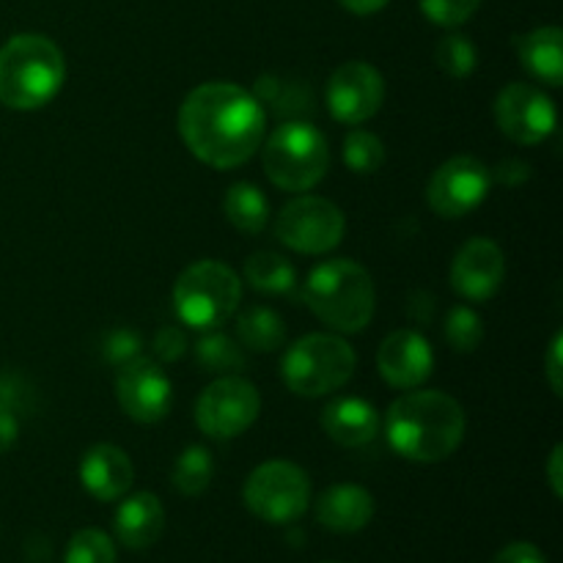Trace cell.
Returning <instances> with one entry per match:
<instances>
[{
    "mask_svg": "<svg viewBox=\"0 0 563 563\" xmlns=\"http://www.w3.org/2000/svg\"><path fill=\"white\" fill-rule=\"evenodd\" d=\"M379 377L399 390H412L429 379L434 368V352L418 330H396L377 352Z\"/></svg>",
    "mask_w": 563,
    "mask_h": 563,
    "instance_id": "cell-16",
    "label": "cell"
},
{
    "mask_svg": "<svg viewBox=\"0 0 563 563\" xmlns=\"http://www.w3.org/2000/svg\"><path fill=\"white\" fill-rule=\"evenodd\" d=\"M64 563H115V544L99 528H82L66 544Z\"/></svg>",
    "mask_w": 563,
    "mask_h": 563,
    "instance_id": "cell-29",
    "label": "cell"
},
{
    "mask_svg": "<svg viewBox=\"0 0 563 563\" xmlns=\"http://www.w3.org/2000/svg\"><path fill=\"white\" fill-rule=\"evenodd\" d=\"M66 77L58 44L38 33H20L0 47V104L38 110L60 91Z\"/></svg>",
    "mask_w": 563,
    "mask_h": 563,
    "instance_id": "cell-3",
    "label": "cell"
},
{
    "mask_svg": "<svg viewBox=\"0 0 563 563\" xmlns=\"http://www.w3.org/2000/svg\"><path fill=\"white\" fill-rule=\"evenodd\" d=\"M493 187V170L476 157H451L427 185V203L445 220L465 218L484 203Z\"/></svg>",
    "mask_w": 563,
    "mask_h": 563,
    "instance_id": "cell-11",
    "label": "cell"
},
{
    "mask_svg": "<svg viewBox=\"0 0 563 563\" xmlns=\"http://www.w3.org/2000/svg\"><path fill=\"white\" fill-rule=\"evenodd\" d=\"M245 278L253 289L264 291V295H289L297 286L295 264L289 258L278 256V253H253L245 262Z\"/></svg>",
    "mask_w": 563,
    "mask_h": 563,
    "instance_id": "cell-24",
    "label": "cell"
},
{
    "mask_svg": "<svg viewBox=\"0 0 563 563\" xmlns=\"http://www.w3.org/2000/svg\"><path fill=\"white\" fill-rule=\"evenodd\" d=\"M242 300V280L234 269L214 258L190 264L176 278L174 308L192 330H218L229 322Z\"/></svg>",
    "mask_w": 563,
    "mask_h": 563,
    "instance_id": "cell-6",
    "label": "cell"
},
{
    "mask_svg": "<svg viewBox=\"0 0 563 563\" xmlns=\"http://www.w3.org/2000/svg\"><path fill=\"white\" fill-rule=\"evenodd\" d=\"M319 423L333 443L344 445V449H361L377 438L379 412L372 401L344 396V399H335L324 407Z\"/></svg>",
    "mask_w": 563,
    "mask_h": 563,
    "instance_id": "cell-18",
    "label": "cell"
},
{
    "mask_svg": "<svg viewBox=\"0 0 563 563\" xmlns=\"http://www.w3.org/2000/svg\"><path fill=\"white\" fill-rule=\"evenodd\" d=\"M482 339H484L482 317L467 306L451 308L449 317H445V341H449L451 350L473 352L478 350Z\"/></svg>",
    "mask_w": 563,
    "mask_h": 563,
    "instance_id": "cell-30",
    "label": "cell"
},
{
    "mask_svg": "<svg viewBox=\"0 0 563 563\" xmlns=\"http://www.w3.org/2000/svg\"><path fill=\"white\" fill-rule=\"evenodd\" d=\"M242 498L251 515L269 526H289L306 515L311 504V482L300 465L286 460H273L258 465L247 476Z\"/></svg>",
    "mask_w": 563,
    "mask_h": 563,
    "instance_id": "cell-8",
    "label": "cell"
},
{
    "mask_svg": "<svg viewBox=\"0 0 563 563\" xmlns=\"http://www.w3.org/2000/svg\"><path fill=\"white\" fill-rule=\"evenodd\" d=\"M262 163L275 187L286 192H306L328 174L330 148L313 124L286 121L264 143Z\"/></svg>",
    "mask_w": 563,
    "mask_h": 563,
    "instance_id": "cell-5",
    "label": "cell"
},
{
    "mask_svg": "<svg viewBox=\"0 0 563 563\" xmlns=\"http://www.w3.org/2000/svg\"><path fill=\"white\" fill-rule=\"evenodd\" d=\"M374 498L357 484H333L317 500V522L333 533H357L372 522Z\"/></svg>",
    "mask_w": 563,
    "mask_h": 563,
    "instance_id": "cell-19",
    "label": "cell"
},
{
    "mask_svg": "<svg viewBox=\"0 0 563 563\" xmlns=\"http://www.w3.org/2000/svg\"><path fill=\"white\" fill-rule=\"evenodd\" d=\"M339 3L344 5L346 11H352V14L368 16V14H377V11H383L385 5H388V0H339Z\"/></svg>",
    "mask_w": 563,
    "mask_h": 563,
    "instance_id": "cell-39",
    "label": "cell"
},
{
    "mask_svg": "<svg viewBox=\"0 0 563 563\" xmlns=\"http://www.w3.org/2000/svg\"><path fill=\"white\" fill-rule=\"evenodd\" d=\"M344 231V212L333 201L319 196H300L289 201L280 209L278 223H275L278 240L289 251L306 253V256H322L339 247Z\"/></svg>",
    "mask_w": 563,
    "mask_h": 563,
    "instance_id": "cell-9",
    "label": "cell"
},
{
    "mask_svg": "<svg viewBox=\"0 0 563 563\" xmlns=\"http://www.w3.org/2000/svg\"><path fill=\"white\" fill-rule=\"evenodd\" d=\"M16 438H20V410L0 399V454L14 449Z\"/></svg>",
    "mask_w": 563,
    "mask_h": 563,
    "instance_id": "cell-35",
    "label": "cell"
},
{
    "mask_svg": "<svg viewBox=\"0 0 563 563\" xmlns=\"http://www.w3.org/2000/svg\"><path fill=\"white\" fill-rule=\"evenodd\" d=\"M137 352H141V341L132 330H115L104 341V357H108L113 366H126L130 361H135Z\"/></svg>",
    "mask_w": 563,
    "mask_h": 563,
    "instance_id": "cell-32",
    "label": "cell"
},
{
    "mask_svg": "<svg viewBox=\"0 0 563 563\" xmlns=\"http://www.w3.org/2000/svg\"><path fill=\"white\" fill-rule=\"evenodd\" d=\"M187 350V341H185V333H181L179 328H163L157 335H154V352H157V357L163 363H174L179 361L181 355H185Z\"/></svg>",
    "mask_w": 563,
    "mask_h": 563,
    "instance_id": "cell-33",
    "label": "cell"
},
{
    "mask_svg": "<svg viewBox=\"0 0 563 563\" xmlns=\"http://www.w3.org/2000/svg\"><path fill=\"white\" fill-rule=\"evenodd\" d=\"M196 357L198 366L212 374H236L247 363L242 346L234 339H229V335L214 333V330H209V335L198 341Z\"/></svg>",
    "mask_w": 563,
    "mask_h": 563,
    "instance_id": "cell-26",
    "label": "cell"
},
{
    "mask_svg": "<svg viewBox=\"0 0 563 563\" xmlns=\"http://www.w3.org/2000/svg\"><path fill=\"white\" fill-rule=\"evenodd\" d=\"M132 478H135V467H132L130 456L110 443L88 449L80 462L82 487L102 504L124 498L132 487Z\"/></svg>",
    "mask_w": 563,
    "mask_h": 563,
    "instance_id": "cell-17",
    "label": "cell"
},
{
    "mask_svg": "<svg viewBox=\"0 0 563 563\" xmlns=\"http://www.w3.org/2000/svg\"><path fill=\"white\" fill-rule=\"evenodd\" d=\"M434 60H438V66L449 77L465 80V77H471L473 71H476V44L467 36H462V33H449V36L440 38L438 47H434Z\"/></svg>",
    "mask_w": 563,
    "mask_h": 563,
    "instance_id": "cell-28",
    "label": "cell"
},
{
    "mask_svg": "<svg viewBox=\"0 0 563 563\" xmlns=\"http://www.w3.org/2000/svg\"><path fill=\"white\" fill-rule=\"evenodd\" d=\"M563 445H555L553 454H550V462H548V482H550V489H553L555 498H561L563 495Z\"/></svg>",
    "mask_w": 563,
    "mask_h": 563,
    "instance_id": "cell-38",
    "label": "cell"
},
{
    "mask_svg": "<svg viewBox=\"0 0 563 563\" xmlns=\"http://www.w3.org/2000/svg\"><path fill=\"white\" fill-rule=\"evenodd\" d=\"M264 104L234 82L192 88L179 110V132L192 157L218 170L245 165L264 137Z\"/></svg>",
    "mask_w": 563,
    "mask_h": 563,
    "instance_id": "cell-1",
    "label": "cell"
},
{
    "mask_svg": "<svg viewBox=\"0 0 563 563\" xmlns=\"http://www.w3.org/2000/svg\"><path fill=\"white\" fill-rule=\"evenodd\" d=\"M495 121L511 143L537 146L555 132V104L531 82H509L495 99Z\"/></svg>",
    "mask_w": 563,
    "mask_h": 563,
    "instance_id": "cell-12",
    "label": "cell"
},
{
    "mask_svg": "<svg viewBox=\"0 0 563 563\" xmlns=\"http://www.w3.org/2000/svg\"><path fill=\"white\" fill-rule=\"evenodd\" d=\"M115 539L126 550H148L165 531V509L154 493L130 495L115 511Z\"/></svg>",
    "mask_w": 563,
    "mask_h": 563,
    "instance_id": "cell-20",
    "label": "cell"
},
{
    "mask_svg": "<svg viewBox=\"0 0 563 563\" xmlns=\"http://www.w3.org/2000/svg\"><path fill=\"white\" fill-rule=\"evenodd\" d=\"M115 399L121 410L137 423H157L168 416L174 390H170L168 374L157 361L141 357L119 368L115 377Z\"/></svg>",
    "mask_w": 563,
    "mask_h": 563,
    "instance_id": "cell-14",
    "label": "cell"
},
{
    "mask_svg": "<svg viewBox=\"0 0 563 563\" xmlns=\"http://www.w3.org/2000/svg\"><path fill=\"white\" fill-rule=\"evenodd\" d=\"M493 179L506 187H520L531 179V165L522 163V159H504V163H498V168H495Z\"/></svg>",
    "mask_w": 563,
    "mask_h": 563,
    "instance_id": "cell-37",
    "label": "cell"
},
{
    "mask_svg": "<svg viewBox=\"0 0 563 563\" xmlns=\"http://www.w3.org/2000/svg\"><path fill=\"white\" fill-rule=\"evenodd\" d=\"M302 300L313 317L339 333H361L374 317L377 291L366 267L352 258H330L311 269Z\"/></svg>",
    "mask_w": 563,
    "mask_h": 563,
    "instance_id": "cell-4",
    "label": "cell"
},
{
    "mask_svg": "<svg viewBox=\"0 0 563 563\" xmlns=\"http://www.w3.org/2000/svg\"><path fill=\"white\" fill-rule=\"evenodd\" d=\"M236 335L253 352H275L286 341V324L273 308L251 306L236 317Z\"/></svg>",
    "mask_w": 563,
    "mask_h": 563,
    "instance_id": "cell-23",
    "label": "cell"
},
{
    "mask_svg": "<svg viewBox=\"0 0 563 563\" xmlns=\"http://www.w3.org/2000/svg\"><path fill=\"white\" fill-rule=\"evenodd\" d=\"M390 449L410 462H443L465 438V410L440 390H412L390 405L385 421Z\"/></svg>",
    "mask_w": 563,
    "mask_h": 563,
    "instance_id": "cell-2",
    "label": "cell"
},
{
    "mask_svg": "<svg viewBox=\"0 0 563 563\" xmlns=\"http://www.w3.org/2000/svg\"><path fill=\"white\" fill-rule=\"evenodd\" d=\"M544 377H548L550 390L555 396L563 394V333H555L550 341L548 355H544Z\"/></svg>",
    "mask_w": 563,
    "mask_h": 563,
    "instance_id": "cell-34",
    "label": "cell"
},
{
    "mask_svg": "<svg viewBox=\"0 0 563 563\" xmlns=\"http://www.w3.org/2000/svg\"><path fill=\"white\" fill-rule=\"evenodd\" d=\"M262 396L256 385L242 377H220L203 388L196 401V423L207 438L231 440L256 423Z\"/></svg>",
    "mask_w": 563,
    "mask_h": 563,
    "instance_id": "cell-10",
    "label": "cell"
},
{
    "mask_svg": "<svg viewBox=\"0 0 563 563\" xmlns=\"http://www.w3.org/2000/svg\"><path fill=\"white\" fill-rule=\"evenodd\" d=\"M324 99H328V110L335 121L350 126L366 124L383 108L385 80L377 66L366 64V60H350L330 75Z\"/></svg>",
    "mask_w": 563,
    "mask_h": 563,
    "instance_id": "cell-13",
    "label": "cell"
},
{
    "mask_svg": "<svg viewBox=\"0 0 563 563\" xmlns=\"http://www.w3.org/2000/svg\"><path fill=\"white\" fill-rule=\"evenodd\" d=\"M506 275V258L498 242L487 236L465 242L451 264V286L471 302H484L500 289Z\"/></svg>",
    "mask_w": 563,
    "mask_h": 563,
    "instance_id": "cell-15",
    "label": "cell"
},
{
    "mask_svg": "<svg viewBox=\"0 0 563 563\" xmlns=\"http://www.w3.org/2000/svg\"><path fill=\"white\" fill-rule=\"evenodd\" d=\"M223 212L229 223L245 236L262 234L269 220V201L251 181H236L229 187L223 201Z\"/></svg>",
    "mask_w": 563,
    "mask_h": 563,
    "instance_id": "cell-22",
    "label": "cell"
},
{
    "mask_svg": "<svg viewBox=\"0 0 563 563\" xmlns=\"http://www.w3.org/2000/svg\"><path fill=\"white\" fill-rule=\"evenodd\" d=\"M355 366V350L341 335L311 333L289 346L280 372L291 394L317 399L350 383Z\"/></svg>",
    "mask_w": 563,
    "mask_h": 563,
    "instance_id": "cell-7",
    "label": "cell"
},
{
    "mask_svg": "<svg viewBox=\"0 0 563 563\" xmlns=\"http://www.w3.org/2000/svg\"><path fill=\"white\" fill-rule=\"evenodd\" d=\"M344 163L352 174L372 176L385 165V143L368 130H350L344 137Z\"/></svg>",
    "mask_w": 563,
    "mask_h": 563,
    "instance_id": "cell-27",
    "label": "cell"
},
{
    "mask_svg": "<svg viewBox=\"0 0 563 563\" xmlns=\"http://www.w3.org/2000/svg\"><path fill=\"white\" fill-rule=\"evenodd\" d=\"M214 476V462L209 456V451L203 445H190V449L181 451V456L176 460L174 473H170V482H174L176 493L185 495V498H198L209 489Z\"/></svg>",
    "mask_w": 563,
    "mask_h": 563,
    "instance_id": "cell-25",
    "label": "cell"
},
{
    "mask_svg": "<svg viewBox=\"0 0 563 563\" xmlns=\"http://www.w3.org/2000/svg\"><path fill=\"white\" fill-rule=\"evenodd\" d=\"M333 563H335V561H333Z\"/></svg>",
    "mask_w": 563,
    "mask_h": 563,
    "instance_id": "cell-40",
    "label": "cell"
},
{
    "mask_svg": "<svg viewBox=\"0 0 563 563\" xmlns=\"http://www.w3.org/2000/svg\"><path fill=\"white\" fill-rule=\"evenodd\" d=\"M493 563H548L542 550L531 542H511L495 555Z\"/></svg>",
    "mask_w": 563,
    "mask_h": 563,
    "instance_id": "cell-36",
    "label": "cell"
},
{
    "mask_svg": "<svg viewBox=\"0 0 563 563\" xmlns=\"http://www.w3.org/2000/svg\"><path fill=\"white\" fill-rule=\"evenodd\" d=\"M482 0H421V9L429 22L440 27H456L471 20Z\"/></svg>",
    "mask_w": 563,
    "mask_h": 563,
    "instance_id": "cell-31",
    "label": "cell"
},
{
    "mask_svg": "<svg viewBox=\"0 0 563 563\" xmlns=\"http://www.w3.org/2000/svg\"><path fill=\"white\" fill-rule=\"evenodd\" d=\"M515 49L520 64L539 82L559 88L563 82V33L561 27L544 25L515 38Z\"/></svg>",
    "mask_w": 563,
    "mask_h": 563,
    "instance_id": "cell-21",
    "label": "cell"
}]
</instances>
